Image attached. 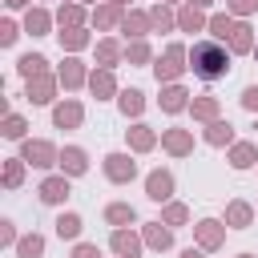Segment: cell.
I'll use <instances>...</instances> for the list:
<instances>
[{"mask_svg":"<svg viewBox=\"0 0 258 258\" xmlns=\"http://www.w3.org/2000/svg\"><path fill=\"white\" fill-rule=\"evenodd\" d=\"M230 48L222 44V40H194V48H189V69H194V77H202V81H218V77H226L230 73Z\"/></svg>","mask_w":258,"mask_h":258,"instance_id":"cell-1","label":"cell"},{"mask_svg":"<svg viewBox=\"0 0 258 258\" xmlns=\"http://www.w3.org/2000/svg\"><path fill=\"white\" fill-rule=\"evenodd\" d=\"M189 69V48L185 44H169L157 60H153V73H157V85H173L181 73Z\"/></svg>","mask_w":258,"mask_h":258,"instance_id":"cell-2","label":"cell"},{"mask_svg":"<svg viewBox=\"0 0 258 258\" xmlns=\"http://www.w3.org/2000/svg\"><path fill=\"white\" fill-rule=\"evenodd\" d=\"M20 157H24L32 169H48V165H56V161H60V149H56L52 141H44V137H24Z\"/></svg>","mask_w":258,"mask_h":258,"instance_id":"cell-3","label":"cell"},{"mask_svg":"<svg viewBox=\"0 0 258 258\" xmlns=\"http://www.w3.org/2000/svg\"><path fill=\"white\" fill-rule=\"evenodd\" d=\"M226 222H218V218H202V222H194V242L206 250V254H214L222 242H226Z\"/></svg>","mask_w":258,"mask_h":258,"instance_id":"cell-4","label":"cell"},{"mask_svg":"<svg viewBox=\"0 0 258 258\" xmlns=\"http://www.w3.org/2000/svg\"><path fill=\"white\" fill-rule=\"evenodd\" d=\"M56 77L52 73H40V77H28L24 81V101L28 105H52V97H56Z\"/></svg>","mask_w":258,"mask_h":258,"instance_id":"cell-5","label":"cell"},{"mask_svg":"<svg viewBox=\"0 0 258 258\" xmlns=\"http://www.w3.org/2000/svg\"><path fill=\"white\" fill-rule=\"evenodd\" d=\"M105 177H109L113 185H129V181L137 177L133 153H109V157H105Z\"/></svg>","mask_w":258,"mask_h":258,"instance_id":"cell-6","label":"cell"},{"mask_svg":"<svg viewBox=\"0 0 258 258\" xmlns=\"http://www.w3.org/2000/svg\"><path fill=\"white\" fill-rule=\"evenodd\" d=\"M173 173L169 169H153V173H145V198L149 202H157V206H165V202H173Z\"/></svg>","mask_w":258,"mask_h":258,"instance_id":"cell-7","label":"cell"},{"mask_svg":"<svg viewBox=\"0 0 258 258\" xmlns=\"http://www.w3.org/2000/svg\"><path fill=\"white\" fill-rule=\"evenodd\" d=\"M109 246H113V254H121V258H141L145 238H141L137 230H129V226H117V230L109 234Z\"/></svg>","mask_w":258,"mask_h":258,"instance_id":"cell-8","label":"cell"},{"mask_svg":"<svg viewBox=\"0 0 258 258\" xmlns=\"http://www.w3.org/2000/svg\"><path fill=\"white\" fill-rule=\"evenodd\" d=\"M125 12L129 8H121V4H113V0H101L97 8H93V28L97 32H109V28H121V20H125Z\"/></svg>","mask_w":258,"mask_h":258,"instance_id":"cell-9","label":"cell"},{"mask_svg":"<svg viewBox=\"0 0 258 258\" xmlns=\"http://www.w3.org/2000/svg\"><path fill=\"white\" fill-rule=\"evenodd\" d=\"M161 149L169 157H189L194 153V129H161Z\"/></svg>","mask_w":258,"mask_h":258,"instance_id":"cell-10","label":"cell"},{"mask_svg":"<svg viewBox=\"0 0 258 258\" xmlns=\"http://www.w3.org/2000/svg\"><path fill=\"white\" fill-rule=\"evenodd\" d=\"M56 165H60V173H64V177H85V173H89V153H85L81 145H64Z\"/></svg>","mask_w":258,"mask_h":258,"instance_id":"cell-11","label":"cell"},{"mask_svg":"<svg viewBox=\"0 0 258 258\" xmlns=\"http://www.w3.org/2000/svg\"><path fill=\"white\" fill-rule=\"evenodd\" d=\"M141 238H145V246H149V250L165 254V250L173 246V226H165L161 218H157V222H145V226H141Z\"/></svg>","mask_w":258,"mask_h":258,"instance_id":"cell-12","label":"cell"},{"mask_svg":"<svg viewBox=\"0 0 258 258\" xmlns=\"http://www.w3.org/2000/svg\"><path fill=\"white\" fill-rule=\"evenodd\" d=\"M56 81H60V85H64V89L73 93V89L89 85V69H85V64H81V60H77V56L69 52V56H64V64L56 69Z\"/></svg>","mask_w":258,"mask_h":258,"instance_id":"cell-13","label":"cell"},{"mask_svg":"<svg viewBox=\"0 0 258 258\" xmlns=\"http://www.w3.org/2000/svg\"><path fill=\"white\" fill-rule=\"evenodd\" d=\"M89 93H93L97 101H109V97H117L121 89H117V77H113V69H101V64H97V69L89 73Z\"/></svg>","mask_w":258,"mask_h":258,"instance_id":"cell-14","label":"cell"},{"mask_svg":"<svg viewBox=\"0 0 258 258\" xmlns=\"http://www.w3.org/2000/svg\"><path fill=\"white\" fill-rule=\"evenodd\" d=\"M81 121H85V105L73 101V97H64V101L52 109V125H56V129H77Z\"/></svg>","mask_w":258,"mask_h":258,"instance_id":"cell-15","label":"cell"},{"mask_svg":"<svg viewBox=\"0 0 258 258\" xmlns=\"http://www.w3.org/2000/svg\"><path fill=\"white\" fill-rule=\"evenodd\" d=\"M36 194H40L44 206H64V198H69V177H64V173H48Z\"/></svg>","mask_w":258,"mask_h":258,"instance_id":"cell-16","label":"cell"},{"mask_svg":"<svg viewBox=\"0 0 258 258\" xmlns=\"http://www.w3.org/2000/svg\"><path fill=\"white\" fill-rule=\"evenodd\" d=\"M189 93H185V85H161V97H157V105H161V113H181V109H189Z\"/></svg>","mask_w":258,"mask_h":258,"instance_id":"cell-17","label":"cell"},{"mask_svg":"<svg viewBox=\"0 0 258 258\" xmlns=\"http://www.w3.org/2000/svg\"><path fill=\"white\" fill-rule=\"evenodd\" d=\"M189 113H194V121L210 125V121H218V117H222V101H218L214 93H198V97L189 101Z\"/></svg>","mask_w":258,"mask_h":258,"instance_id":"cell-18","label":"cell"},{"mask_svg":"<svg viewBox=\"0 0 258 258\" xmlns=\"http://www.w3.org/2000/svg\"><path fill=\"white\" fill-rule=\"evenodd\" d=\"M230 230H250L254 226V206L250 202H242V198H234V202H226V218H222Z\"/></svg>","mask_w":258,"mask_h":258,"instance_id":"cell-19","label":"cell"},{"mask_svg":"<svg viewBox=\"0 0 258 258\" xmlns=\"http://www.w3.org/2000/svg\"><path fill=\"white\" fill-rule=\"evenodd\" d=\"M206 24H210L206 8H198V4H189V0L177 8V28H181V32H206Z\"/></svg>","mask_w":258,"mask_h":258,"instance_id":"cell-20","label":"cell"},{"mask_svg":"<svg viewBox=\"0 0 258 258\" xmlns=\"http://www.w3.org/2000/svg\"><path fill=\"white\" fill-rule=\"evenodd\" d=\"M121 32H125L129 40H145V36L153 32V24H149V12H141V8H129V12H125V20H121Z\"/></svg>","mask_w":258,"mask_h":258,"instance_id":"cell-21","label":"cell"},{"mask_svg":"<svg viewBox=\"0 0 258 258\" xmlns=\"http://www.w3.org/2000/svg\"><path fill=\"white\" fill-rule=\"evenodd\" d=\"M125 137H129V149H133V153H149V149L157 145V129H149L145 121H133V125L125 129Z\"/></svg>","mask_w":258,"mask_h":258,"instance_id":"cell-22","label":"cell"},{"mask_svg":"<svg viewBox=\"0 0 258 258\" xmlns=\"http://www.w3.org/2000/svg\"><path fill=\"white\" fill-rule=\"evenodd\" d=\"M254 44H258V40H254V28H250L246 20H238L234 32H230V40H226V48H230L234 56H242V52H254Z\"/></svg>","mask_w":258,"mask_h":258,"instance_id":"cell-23","label":"cell"},{"mask_svg":"<svg viewBox=\"0 0 258 258\" xmlns=\"http://www.w3.org/2000/svg\"><path fill=\"white\" fill-rule=\"evenodd\" d=\"M202 137H206V145H214V149H226V145H234V141H238V137H234V125H230V121H222V117H218V121H210Z\"/></svg>","mask_w":258,"mask_h":258,"instance_id":"cell-24","label":"cell"},{"mask_svg":"<svg viewBox=\"0 0 258 258\" xmlns=\"http://www.w3.org/2000/svg\"><path fill=\"white\" fill-rule=\"evenodd\" d=\"M226 161L234 169H250V165H258V145L254 141H234L230 153H226Z\"/></svg>","mask_w":258,"mask_h":258,"instance_id":"cell-25","label":"cell"},{"mask_svg":"<svg viewBox=\"0 0 258 258\" xmlns=\"http://www.w3.org/2000/svg\"><path fill=\"white\" fill-rule=\"evenodd\" d=\"M117 109H121V117H133L137 121L145 113V93L141 89H121L117 93Z\"/></svg>","mask_w":258,"mask_h":258,"instance_id":"cell-26","label":"cell"},{"mask_svg":"<svg viewBox=\"0 0 258 258\" xmlns=\"http://www.w3.org/2000/svg\"><path fill=\"white\" fill-rule=\"evenodd\" d=\"M234 24H238V16L234 12H214L210 16V24H206V32H210V40H230V32H234Z\"/></svg>","mask_w":258,"mask_h":258,"instance_id":"cell-27","label":"cell"},{"mask_svg":"<svg viewBox=\"0 0 258 258\" xmlns=\"http://www.w3.org/2000/svg\"><path fill=\"white\" fill-rule=\"evenodd\" d=\"M125 60V48L113 40V36H105V40H97V64L101 69H117Z\"/></svg>","mask_w":258,"mask_h":258,"instance_id":"cell-28","label":"cell"},{"mask_svg":"<svg viewBox=\"0 0 258 258\" xmlns=\"http://www.w3.org/2000/svg\"><path fill=\"white\" fill-rule=\"evenodd\" d=\"M56 24H60V28H85V4L64 0V4L56 8Z\"/></svg>","mask_w":258,"mask_h":258,"instance_id":"cell-29","label":"cell"},{"mask_svg":"<svg viewBox=\"0 0 258 258\" xmlns=\"http://www.w3.org/2000/svg\"><path fill=\"white\" fill-rule=\"evenodd\" d=\"M105 222H109L113 230H117V226H133V222H137V210H133L129 202H109V206H105Z\"/></svg>","mask_w":258,"mask_h":258,"instance_id":"cell-30","label":"cell"},{"mask_svg":"<svg viewBox=\"0 0 258 258\" xmlns=\"http://www.w3.org/2000/svg\"><path fill=\"white\" fill-rule=\"evenodd\" d=\"M48 28H52V16L44 8H28L24 12V32L28 36H48Z\"/></svg>","mask_w":258,"mask_h":258,"instance_id":"cell-31","label":"cell"},{"mask_svg":"<svg viewBox=\"0 0 258 258\" xmlns=\"http://www.w3.org/2000/svg\"><path fill=\"white\" fill-rule=\"evenodd\" d=\"M149 24H153V32H173L177 28V12L169 4H153L149 8Z\"/></svg>","mask_w":258,"mask_h":258,"instance_id":"cell-32","label":"cell"},{"mask_svg":"<svg viewBox=\"0 0 258 258\" xmlns=\"http://www.w3.org/2000/svg\"><path fill=\"white\" fill-rule=\"evenodd\" d=\"M56 40H60V48H64V52H73V56H77L81 48H89V44H93L85 28H60V32H56Z\"/></svg>","mask_w":258,"mask_h":258,"instance_id":"cell-33","label":"cell"},{"mask_svg":"<svg viewBox=\"0 0 258 258\" xmlns=\"http://www.w3.org/2000/svg\"><path fill=\"white\" fill-rule=\"evenodd\" d=\"M52 226H56V238H64V242H77V238H81V226H85V222H81V214L64 210V214H60V218H56Z\"/></svg>","mask_w":258,"mask_h":258,"instance_id":"cell-34","label":"cell"},{"mask_svg":"<svg viewBox=\"0 0 258 258\" xmlns=\"http://www.w3.org/2000/svg\"><path fill=\"white\" fill-rule=\"evenodd\" d=\"M16 73L28 81V77H40V73H48V60L40 56V52H24L20 60H16Z\"/></svg>","mask_w":258,"mask_h":258,"instance_id":"cell-35","label":"cell"},{"mask_svg":"<svg viewBox=\"0 0 258 258\" xmlns=\"http://www.w3.org/2000/svg\"><path fill=\"white\" fill-rule=\"evenodd\" d=\"M12 250H16V258H44V238L40 234H24Z\"/></svg>","mask_w":258,"mask_h":258,"instance_id":"cell-36","label":"cell"},{"mask_svg":"<svg viewBox=\"0 0 258 258\" xmlns=\"http://www.w3.org/2000/svg\"><path fill=\"white\" fill-rule=\"evenodd\" d=\"M161 222L165 226H185L189 222V206L185 202H165L161 206Z\"/></svg>","mask_w":258,"mask_h":258,"instance_id":"cell-37","label":"cell"},{"mask_svg":"<svg viewBox=\"0 0 258 258\" xmlns=\"http://www.w3.org/2000/svg\"><path fill=\"white\" fill-rule=\"evenodd\" d=\"M24 165H28L24 157H8V161H4V189H16V185L24 181Z\"/></svg>","mask_w":258,"mask_h":258,"instance_id":"cell-38","label":"cell"},{"mask_svg":"<svg viewBox=\"0 0 258 258\" xmlns=\"http://www.w3.org/2000/svg\"><path fill=\"white\" fill-rule=\"evenodd\" d=\"M125 60H129V64H149V60H153V48H149L145 40H129V44H125Z\"/></svg>","mask_w":258,"mask_h":258,"instance_id":"cell-39","label":"cell"},{"mask_svg":"<svg viewBox=\"0 0 258 258\" xmlns=\"http://www.w3.org/2000/svg\"><path fill=\"white\" fill-rule=\"evenodd\" d=\"M24 129H28V121H24L20 113H8V117H4V129H0V133H4L8 141H24Z\"/></svg>","mask_w":258,"mask_h":258,"instance_id":"cell-40","label":"cell"},{"mask_svg":"<svg viewBox=\"0 0 258 258\" xmlns=\"http://www.w3.org/2000/svg\"><path fill=\"white\" fill-rule=\"evenodd\" d=\"M226 12H234V16H254V12H258V0H226Z\"/></svg>","mask_w":258,"mask_h":258,"instance_id":"cell-41","label":"cell"},{"mask_svg":"<svg viewBox=\"0 0 258 258\" xmlns=\"http://www.w3.org/2000/svg\"><path fill=\"white\" fill-rule=\"evenodd\" d=\"M238 101H242V109H246V113H258V85H246Z\"/></svg>","mask_w":258,"mask_h":258,"instance_id":"cell-42","label":"cell"},{"mask_svg":"<svg viewBox=\"0 0 258 258\" xmlns=\"http://www.w3.org/2000/svg\"><path fill=\"white\" fill-rule=\"evenodd\" d=\"M16 36H20V28H16L12 20H0V44L8 48V44H16Z\"/></svg>","mask_w":258,"mask_h":258,"instance_id":"cell-43","label":"cell"},{"mask_svg":"<svg viewBox=\"0 0 258 258\" xmlns=\"http://www.w3.org/2000/svg\"><path fill=\"white\" fill-rule=\"evenodd\" d=\"M69 258H101V250H97V242H77Z\"/></svg>","mask_w":258,"mask_h":258,"instance_id":"cell-44","label":"cell"},{"mask_svg":"<svg viewBox=\"0 0 258 258\" xmlns=\"http://www.w3.org/2000/svg\"><path fill=\"white\" fill-rule=\"evenodd\" d=\"M0 242H4V246H16V242H20V238H16V226H12L8 218L0 222Z\"/></svg>","mask_w":258,"mask_h":258,"instance_id":"cell-45","label":"cell"},{"mask_svg":"<svg viewBox=\"0 0 258 258\" xmlns=\"http://www.w3.org/2000/svg\"><path fill=\"white\" fill-rule=\"evenodd\" d=\"M181 258H206V250H202V246H198V250L189 246V250H181Z\"/></svg>","mask_w":258,"mask_h":258,"instance_id":"cell-46","label":"cell"},{"mask_svg":"<svg viewBox=\"0 0 258 258\" xmlns=\"http://www.w3.org/2000/svg\"><path fill=\"white\" fill-rule=\"evenodd\" d=\"M4 4H8V8H24L28 0H4Z\"/></svg>","mask_w":258,"mask_h":258,"instance_id":"cell-47","label":"cell"},{"mask_svg":"<svg viewBox=\"0 0 258 258\" xmlns=\"http://www.w3.org/2000/svg\"><path fill=\"white\" fill-rule=\"evenodd\" d=\"M189 4H198V8H210V4H214V0H189Z\"/></svg>","mask_w":258,"mask_h":258,"instance_id":"cell-48","label":"cell"},{"mask_svg":"<svg viewBox=\"0 0 258 258\" xmlns=\"http://www.w3.org/2000/svg\"><path fill=\"white\" fill-rule=\"evenodd\" d=\"M113 4H121V8H129V4H133V0H113Z\"/></svg>","mask_w":258,"mask_h":258,"instance_id":"cell-49","label":"cell"},{"mask_svg":"<svg viewBox=\"0 0 258 258\" xmlns=\"http://www.w3.org/2000/svg\"><path fill=\"white\" fill-rule=\"evenodd\" d=\"M77 4H101V0H77Z\"/></svg>","mask_w":258,"mask_h":258,"instance_id":"cell-50","label":"cell"},{"mask_svg":"<svg viewBox=\"0 0 258 258\" xmlns=\"http://www.w3.org/2000/svg\"><path fill=\"white\" fill-rule=\"evenodd\" d=\"M238 258H254V254H238Z\"/></svg>","mask_w":258,"mask_h":258,"instance_id":"cell-51","label":"cell"},{"mask_svg":"<svg viewBox=\"0 0 258 258\" xmlns=\"http://www.w3.org/2000/svg\"><path fill=\"white\" fill-rule=\"evenodd\" d=\"M254 60H258V44H254Z\"/></svg>","mask_w":258,"mask_h":258,"instance_id":"cell-52","label":"cell"},{"mask_svg":"<svg viewBox=\"0 0 258 258\" xmlns=\"http://www.w3.org/2000/svg\"><path fill=\"white\" fill-rule=\"evenodd\" d=\"M161 4H173V0H161Z\"/></svg>","mask_w":258,"mask_h":258,"instance_id":"cell-53","label":"cell"},{"mask_svg":"<svg viewBox=\"0 0 258 258\" xmlns=\"http://www.w3.org/2000/svg\"><path fill=\"white\" fill-rule=\"evenodd\" d=\"M117 258H121V254H117Z\"/></svg>","mask_w":258,"mask_h":258,"instance_id":"cell-54","label":"cell"}]
</instances>
